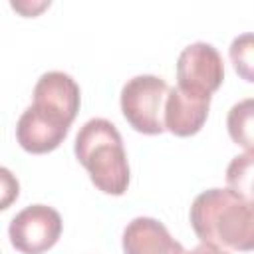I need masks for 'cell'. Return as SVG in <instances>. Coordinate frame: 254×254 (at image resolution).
Segmentation results:
<instances>
[{
	"mask_svg": "<svg viewBox=\"0 0 254 254\" xmlns=\"http://www.w3.org/2000/svg\"><path fill=\"white\" fill-rule=\"evenodd\" d=\"M189 218L200 242L240 252L254 248V200L230 189H208L196 194Z\"/></svg>",
	"mask_w": 254,
	"mask_h": 254,
	"instance_id": "cell-1",
	"label": "cell"
},
{
	"mask_svg": "<svg viewBox=\"0 0 254 254\" xmlns=\"http://www.w3.org/2000/svg\"><path fill=\"white\" fill-rule=\"evenodd\" d=\"M73 151L77 161L87 169L89 179L97 190L113 196H119L127 190V153L123 149L121 133L111 121L103 117L85 121L75 135Z\"/></svg>",
	"mask_w": 254,
	"mask_h": 254,
	"instance_id": "cell-2",
	"label": "cell"
},
{
	"mask_svg": "<svg viewBox=\"0 0 254 254\" xmlns=\"http://www.w3.org/2000/svg\"><path fill=\"white\" fill-rule=\"evenodd\" d=\"M169 85L157 75H135L121 89V111L127 123L143 135H161L163 107Z\"/></svg>",
	"mask_w": 254,
	"mask_h": 254,
	"instance_id": "cell-3",
	"label": "cell"
},
{
	"mask_svg": "<svg viewBox=\"0 0 254 254\" xmlns=\"http://www.w3.org/2000/svg\"><path fill=\"white\" fill-rule=\"evenodd\" d=\"M62 216L48 204H30L20 210L10 226L8 236L12 246L22 254H44L62 236Z\"/></svg>",
	"mask_w": 254,
	"mask_h": 254,
	"instance_id": "cell-4",
	"label": "cell"
},
{
	"mask_svg": "<svg viewBox=\"0 0 254 254\" xmlns=\"http://www.w3.org/2000/svg\"><path fill=\"white\" fill-rule=\"evenodd\" d=\"M224 81V62L218 50L206 42L189 44L177 60V87L212 95Z\"/></svg>",
	"mask_w": 254,
	"mask_h": 254,
	"instance_id": "cell-5",
	"label": "cell"
},
{
	"mask_svg": "<svg viewBox=\"0 0 254 254\" xmlns=\"http://www.w3.org/2000/svg\"><path fill=\"white\" fill-rule=\"evenodd\" d=\"M79 85L71 75L64 71H46L36 81L32 107L56 119L58 123L69 127L79 111Z\"/></svg>",
	"mask_w": 254,
	"mask_h": 254,
	"instance_id": "cell-6",
	"label": "cell"
},
{
	"mask_svg": "<svg viewBox=\"0 0 254 254\" xmlns=\"http://www.w3.org/2000/svg\"><path fill=\"white\" fill-rule=\"evenodd\" d=\"M208 107H210V95L190 93L177 85L169 87L163 107L165 131H171L177 137L196 135L206 123Z\"/></svg>",
	"mask_w": 254,
	"mask_h": 254,
	"instance_id": "cell-7",
	"label": "cell"
},
{
	"mask_svg": "<svg viewBox=\"0 0 254 254\" xmlns=\"http://www.w3.org/2000/svg\"><path fill=\"white\" fill-rule=\"evenodd\" d=\"M69 127L44 115L36 107H26L16 123V139L20 147L32 155H44L62 145Z\"/></svg>",
	"mask_w": 254,
	"mask_h": 254,
	"instance_id": "cell-8",
	"label": "cell"
},
{
	"mask_svg": "<svg viewBox=\"0 0 254 254\" xmlns=\"http://www.w3.org/2000/svg\"><path fill=\"white\" fill-rule=\"evenodd\" d=\"M125 254H185L181 242H177L167 226L151 216L133 218L123 230Z\"/></svg>",
	"mask_w": 254,
	"mask_h": 254,
	"instance_id": "cell-9",
	"label": "cell"
},
{
	"mask_svg": "<svg viewBox=\"0 0 254 254\" xmlns=\"http://www.w3.org/2000/svg\"><path fill=\"white\" fill-rule=\"evenodd\" d=\"M252 115H254V99L246 97L238 103H234L226 117V127L230 139L244 147L246 151H252L254 147V129H252Z\"/></svg>",
	"mask_w": 254,
	"mask_h": 254,
	"instance_id": "cell-10",
	"label": "cell"
},
{
	"mask_svg": "<svg viewBox=\"0 0 254 254\" xmlns=\"http://www.w3.org/2000/svg\"><path fill=\"white\" fill-rule=\"evenodd\" d=\"M252 167H254V153L246 151L234 157L226 169L228 189L248 200H252Z\"/></svg>",
	"mask_w": 254,
	"mask_h": 254,
	"instance_id": "cell-11",
	"label": "cell"
},
{
	"mask_svg": "<svg viewBox=\"0 0 254 254\" xmlns=\"http://www.w3.org/2000/svg\"><path fill=\"white\" fill-rule=\"evenodd\" d=\"M252 54H254V38L250 32H244L240 34L238 38L232 40L230 44V60L234 64V69L238 71V75L246 81H254V73H252V65H254V60H252Z\"/></svg>",
	"mask_w": 254,
	"mask_h": 254,
	"instance_id": "cell-12",
	"label": "cell"
},
{
	"mask_svg": "<svg viewBox=\"0 0 254 254\" xmlns=\"http://www.w3.org/2000/svg\"><path fill=\"white\" fill-rule=\"evenodd\" d=\"M18 194H20V183L16 175L10 169L0 167V210H6L8 206H12Z\"/></svg>",
	"mask_w": 254,
	"mask_h": 254,
	"instance_id": "cell-13",
	"label": "cell"
},
{
	"mask_svg": "<svg viewBox=\"0 0 254 254\" xmlns=\"http://www.w3.org/2000/svg\"><path fill=\"white\" fill-rule=\"evenodd\" d=\"M50 6V2H40L38 6H30V4H16V2H12V8L14 10H18V12H22L24 16H36L40 10H44V8H48Z\"/></svg>",
	"mask_w": 254,
	"mask_h": 254,
	"instance_id": "cell-14",
	"label": "cell"
},
{
	"mask_svg": "<svg viewBox=\"0 0 254 254\" xmlns=\"http://www.w3.org/2000/svg\"><path fill=\"white\" fill-rule=\"evenodd\" d=\"M185 254H228L226 250L218 248V246H212V244H206V242H200L198 246H194L192 250L185 252Z\"/></svg>",
	"mask_w": 254,
	"mask_h": 254,
	"instance_id": "cell-15",
	"label": "cell"
}]
</instances>
